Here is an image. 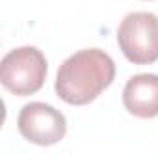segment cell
<instances>
[{"mask_svg":"<svg viewBox=\"0 0 158 160\" xmlns=\"http://www.w3.org/2000/svg\"><path fill=\"white\" fill-rule=\"evenodd\" d=\"M116 78V63L101 48H82L71 54L58 69L56 95L73 106L95 101Z\"/></svg>","mask_w":158,"mask_h":160,"instance_id":"cell-1","label":"cell"},{"mask_svg":"<svg viewBox=\"0 0 158 160\" xmlns=\"http://www.w3.org/2000/svg\"><path fill=\"white\" fill-rule=\"evenodd\" d=\"M47 78V58L37 47L9 50L0 62L2 86L13 95L26 97L39 91Z\"/></svg>","mask_w":158,"mask_h":160,"instance_id":"cell-2","label":"cell"},{"mask_svg":"<svg viewBox=\"0 0 158 160\" xmlns=\"http://www.w3.org/2000/svg\"><path fill=\"white\" fill-rule=\"evenodd\" d=\"M117 43L125 58L136 65L158 60V17L149 11L128 13L117 28Z\"/></svg>","mask_w":158,"mask_h":160,"instance_id":"cell-3","label":"cell"},{"mask_svg":"<svg viewBox=\"0 0 158 160\" xmlns=\"http://www.w3.org/2000/svg\"><path fill=\"white\" fill-rule=\"evenodd\" d=\"M17 127L22 138L36 145H54L65 138L67 121L65 116L50 104L45 102H28L21 108Z\"/></svg>","mask_w":158,"mask_h":160,"instance_id":"cell-4","label":"cell"},{"mask_svg":"<svg viewBox=\"0 0 158 160\" xmlns=\"http://www.w3.org/2000/svg\"><path fill=\"white\" fill-rule=\"evenodd\" d=\"M123 104L128 114L140 119L158 116V75L141 73L130 77L123 89Z\"/></svg>","mask_w":158,"mask_h":160,"instance_id":"cell-5","label":"cell"}]
</instances>
